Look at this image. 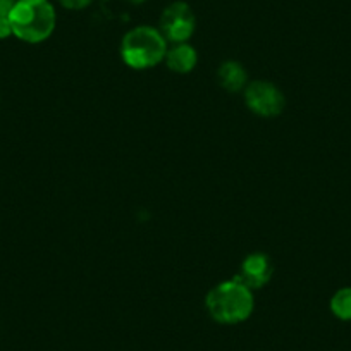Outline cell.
I'll return each mask as SVG.
<instances>
[{"mask_svg":"<svg viewBox=\"0 0 351 351\" xmlns=\"http://www.w3.org/2000/svg\"><path fill=\"white\" fill-rule=\"evenodd\" d=\"M128 2L133 5H140V4H143V2H147V0H128Z\"/></svg>","mask_w":351,"mask_h":351,"instance_id":"4fadbf2b","label":"cell"},{"mask_svg":"<svg viewBox=\"0 0 351 351\" xmlns=\"http://www.w3.org/2000/svg\"><path fill=\"white\" fill-rule=\"evenodd\" d=\"M205 305L215 322L234 326L250 319L255 308V300L248 286L232 278L214 286L208 291Z\"/></svg>","mask_w":351,"mask_h":351,"instance_id":"6da1fadb","label":"cell"},{"mask_svg":"<svg viewBox=\"0 0 351 351\" xmlns=\"http://www.w3.org/2000/svg\"><path fill=\"white\" fill-rule=\"evenodd\" d=\"M245 102L253 114L262 117H276L285 110L286 99L271 81H252L245 88Z\"/></svg>","mask_w":351,"mask_h":351,"instance_id":"5b68a950","label":"cell"},{"mask_svg":"<svg viewBox=\"0 0 351 351\" xmlns=\"http://www.w3.org/2000/svg\"><path fill=\"white\" fill-rule=\"evenodd\" d=\"M9 21L16 38L26 43H42L52 36L57 14L49 0H18Z\"/></svg>","mask_w":351,"mask_h":351,"instance_id":"7a4b0ae2","label":"cell"},{"mask_svg":"<svg viewBox=\"0 0 351 351\" xmlns=\"http://www.w3.org/2000/svg\"><path fill=\"white\" fill-rule=\"evenodd\" d=\"M272 274H274V263H272L271 256L256 252L245 256L241 267H239V274H236L234 279H238L253 291V289H260L267 285L272 279Z\"/></svg>","mask_w":351,"mask_h":351,"instance_id":"8992f818","label":"cell"},{"mask_svg":"<svg viewBox=\"0 0 351 351\" xmlns=\"http://www.w3.org/2000/svg\"><path fill=\"white\" fill-rule=\"evenodd\" d=\"M12 35V26L9 18H0V40H5Z\"/></svg>","mask_w":351,"mask_h":351,"instance_id":"8fae6325","label":"cell"},{"mask_svg":"<svg viewBox=\"0 0 351 351\" xmlns=\"http://www.w3.org/2000/svg\"><path fill=\"white\" fill-rule=\"evenodd\" d=\"M165 64L172 73L188 74L195 69L198 62L197 50L190 43H174L165 53Z\"/></svg>","mask_w":351,"mask_h":351,"instance_id":"52a82bcc","label":"cell"},{"mask_svg":"<svg viewBox=\"0 0 351 351\" xmlns=\"http://www.w3.org/2000/svg\"><path fill=\"white\" fill-rule=\"evenodd\" d=\"M330 312L339 320H351V288H341L330 298Z\"/></svg>","mask_w":351,"mask_h":351,"instance_id":"9c48e42d","label":"cell"},{"mask_svg":"<svg viewBox=\"0 0 351 351\" xmlns=\"http://www.w3.org/2000/svg\"><path fill=\"white\" fill-rule=\"evenodd\" d=\"M18 0H0V18H9Z\"/></svg>","mask_w":351,"mask_h":351,"instance_id":"7c38bea8","label":"cell"},{"mask_svg":"<svg viewBox=\"0 0 351 351\" xmlns=\"http://www.w3.org/2000/svg\"><path fill=\"white\" fill-rule=\"evenodd\" d=\"M197 28L195 12L186 2H172L164 9L158 21V32L167 42L186 43Z\"/></svg>","mask_w":351,"mask_h":351,"instance_id":"277c9868","label":"cell"},{"mask_svg":"<svg viewBox=\"0 0 351 351\" xmlns=\"http://www.w3.org/2000/svg\"><path fill=\"white\" fill-rule=\"evenodd\" d=\"M217 80L221 86L229 93L241 92L243 88H246L248 83V73L243 67V64L236 62V60H226L217 71Z\"/></svg>","mask_w":351,"mask_h":351,"instance_id":"ba28073f","label":"cell"},{"mask_svg":"<svg viewBox=\"0 0 351 351\" xmlns=\"http://www.w3.org/2000/svg\"><path fill=\"white\" fill-rule=\"evenodd\" d=\"M59 2L60 5L71 9V11H80V9H84L92 4V0H59Z\"/></svg>","mask_w":351,"mask_h":351,"instance_id":"30bf717a","label":"cell"},{"mask_svg":"<svg viewBox=\"0 0 351 351\" xmlns=\"http://www.w3.org/2000/svg\"><path fill=\"white\" fill-rule=\"evenodd\" d=\"M167 40L157 28L136 26L124 35L121 43V56L131 69L143 71L155 67L165 59Z\"/></svg>","mask_w":351,"mask_h":351,"instance_id":"3957f363","label":"cell"}]
</instances>
